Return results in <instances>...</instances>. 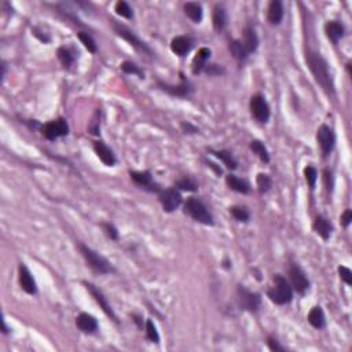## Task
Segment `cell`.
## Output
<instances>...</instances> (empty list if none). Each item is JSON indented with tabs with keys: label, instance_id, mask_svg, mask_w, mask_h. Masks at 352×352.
I'll return each instance as SVG.
<instances>
[{
	"label": "cell",
	"instance_id": "obj_8",
	"mask_svg": "<svg viewBox=\"0 0 352 352\" xmlns=\"http://www.w3.org/2000/svg\"><path fill=\"white\" fill-rule=\"evenodd\" d=\"M42 133L48 140H55V139L68 136L69 135V124L65 118H57L53 121H48L42 127Z\"/></svg>",
	"mask_w": 352,
	"mask_h": 352
},
{
	"label": "cell",
	"instance_id": "obj_43",
	"mask_svg": "<svg viewBox=\"0 0 352 352\" xmlns=\"http://www.w3.org/2000/svg\"><path fill=\"white\" fill-rule=\"evenodd\" d=\"M204 72L209 76H219V75H223L224 69L222 68V65L214 64V65H207V68L204 69Z\"/></svg>",
	"mask_w": 352,
	"mask_h": 352
},
{
	"label": "cell",
	"instance_id": "obj_33",
	"mask_svg": "<svg viewBox=\"0 0 352 352\" xmlns=\"http://www.w3.org/2000/svg\"><path fill=\"white\" fill-rule=\"evenodd\" d=\"M77 38H79V40L81 42V44H83V46H84V47H86L91 54H95L96 51H98V47H96L95 40H94V38L91 36L90 33L79 32L77 33Z\"/></svg>",
	"mask_w": 352,
	"mask_h": 352
},
{
	"label": "cell",
	"instance_id": "obj_16",
	"mask_svg": "<svg viewBox=\"0 0 352 352\" xmlns=\"http://www.w3.org/2000/svg\"><path fill=\"white\" fill-rule=\"evenodd\" d=\"M241 44H242V48L245 54L249 57L252 53H255L259 47V38H257V33L255 31V28L248 25V27L244 29V39L240 40Z\"/></svg>",
	"mask_w": 352,
	"mask_h": 352
},
{
	"label": "cell",
	"instance_id": "obj_46",
	"mask_svg": "<svg viewBox=\"0 0 352 352\" xmlns=\"http://www.w3.org/2000/svg\"><path fill=\"white\" fill-rule=\"evenodd\" d=\"M182 129L185 131V133H197L198 129L192 125L190 123H182Z\"/></svg>",
	"mask_w": 352,
	"mask_h": 352
},
{
	"label": "cell",
	"instance_id": "obj_31",
	"mask_svg": "<svg viewBox=\"0 0 352 352\" xmlns=\"http://www.w3.org/2000/svg\"><path fill=\"white\" fill-rule=\"evenodd\" d=\"M176 189L183 190V192H197L198 190V183L190 176H185L175 183Z\"/></svg>",
	"mask_w": 352,
	"mask_h": 352
},
{
	"label": "cell",
	"instance_id": "obj_50",
	"mask_svg": "<svg viewBox=\"0 0 352 352\" xmlns=\"http://www.w3.org/2000/svg\"><path fill=\"white\" fill-rule=\"evenodd\" d=\"M10 330L11 329H9V327H7V325H6V320L3 319V333H5V334H7V333H9Z\"/></svg>",
	"mask_w": 352,
	"mask_h": 352
},
{
	"label": "cell",
	"instance_id": "obj_25",
	"mask_svg": "<svg viewBox=\"0 0 352 352\" xmlns=\"http://www.w3.org/2000/svg\"><path fill=\"white\" fill-rule=\"evenodd\" d=\"M211 153H212L215 157H218L224 165L229 168L230 171H234V169L238 168V161L235 160L233 153L229 151V150H211Z\"/></svg>",
	"mask_w": 352,
	"mask_h": 352
},
{
	"label": "cell",
	"instance_id": "obj_4",
	"mask_svg": "<svg viewBox=\"0 0 352 352\" xmlns=\"http://www.w3.org/2000/svg\"><path fill=\"white\" fill-rule=\"evenodd\" d=\"M185 214L189 215L192 219L198 223H203L205 226H214V215L211 214L208 207L200 200V198L192 197L185 203Z\"/></svg>",
	"mask_w": 352,
	"mask_h": 352
},
{
	"label": "cell",
	"instance_id": "obj_48",
	"mask_svg": "<svg viewBox=\"0 0 352 352\" xmlns=\"http://www.w3.org/2000/svg\"><path fill=\"white\" fill-rule=\"evenodd\" d=\"M6 72H7V65H6V62L3 61V62H2V80L5 79Z\"/></svg>",
	"mask_w": 352,
	"mask_h": 352
},
{
	"label": "cell",
	"instance_id": "obj_12",
	"mask_svg": "<svg viewBox=\"0 0 352 352\" xmlns=\"http://www.w3.org/2000/svg\"><path fill=\"white\" fill-rule=\"evenodd\" d=\"M181 84H178V86H169V84H166V83H162V81H157V86H158V88L160 90H162L164 92H166V94H169V95L172 96H178V98H189V96L192 95L193 92V86L189 83V81L185 79V76H183V73H181Z\"/></svg>",
	"mask_w": 352,
	"mask_h": 352
},
{
	"label": "cell",
	"instance_id": "obj_42",
	"mask_svg": "<svg viewBox=\"0 0 352 352\" xmlns=\"http://www.w3.org/2000/svg\"><path fill=\"white\" fill-rule=\"evenodd\" d=\"M338 274H340V278L341 281L347 283V285H352V271L345 266L338 267Z\"/></svg>",
	"mask_w": 352,
	"mask_h": 352
},
{
	"label": "cell",
	"instance_id": "obj_35",
	"mask_svg": "<svg viewBox=\"0 0 352 352\" xmlns=\"http://www.w3.org/2000/svg\"><path fill=\"white\" fill-rule=\"evenodd\" d=\"M229 50L230 53H231V55H233L235 59H238V61H244V59L248 58V55H246L245 51H244L240 40H233V42H230Z\"/></svg>",
	"mask_w": 352,
	"mask_h": 352
},
{
	"label": "cell",
	"instance_id": "obj_20",
	"mask_svg": "<svg viewBox=\"0 0 352 352\" xmlns=\"http://www.w3.org/2000/svg\"><path fill=\"white\" fill-rule=\"evenodd\" d=\"M211 50L207 47H203L198 50L197 55L194 57V59H193L192 62V70L194 75H200V73H203L204 69L207 68V65H208V61L209 58H211Z\"/></svg>",
	"mask_w": 352,
	"mask_h": 352
},
{
	"label": "cell",
	"instance_id": "obj_44",
	"mask_svg": "<svg viewBox=\"0 0 352 352\" xmlns=\"http://www.w3.org/2000/svg\"><path fill=\"white\" fill-rule=\"evenodd\" d=\"M267 345H268V348L271 349V351H275V352H282L285 351V348L278 342L277 338H274V337H268L267 338Z\"/></svg>",
	"mask_w": 352,
	"mask_h": 352
},
{
	"label": "cell",
	"instance_id": "obj_28",
	"mask_svg": "<svg viewBox=\"0 0 352 352\" xmlns=\"http://www.w3.org/2000/svg\"><path fill=\"white\" fill-rule=\"evenodd\" d=\"M214 28L216 32H222L227 24V14H226V10H224L223 6L218 5L215 7L214 11Z\"/></svg>",
	"mask_w": 352,
	"mask_h": 352
},
{
	"label": "cell",
	"instance_id": "obj_40",
	"mask_svg": "<svg viewBox=\"0 0 352 352\" xmlns=\"http://www.w3.org/2000/svg\"><path fill=\"white\" fill-rule=\"evenodd\" d=\"M99 114H101V112L98 110V112L95 113V116L92 117V120H91L90 125H88V131H90V133H92V135H99V131H101V117H99Z\"/></svg>",
	"mask_w": 352,
	"mask_h": 352
},
{
	"label": "cell",
	"instance_id": "obj_10",
	"mask_svg": "<svg viewBox=\"0 0 352 352\" xmlns=\"http://www.w3.org/2000/svg\"><path fill=\"white\" fill-rule=\"evenodd\" d=\"M316 140H318V144H319L322 155L326 158V157L333 151L334 144H336V135H334V131H333L329 125L322 124L319 128H318V132H316Z\"/></svg>",
	"mask_w": 352,
	"mask_h": 352
},
{
	"label": "cell",
	"instance_id": "obj_32",
	"mask_svg": "<svg viewBox=\"0 0 352 352\" xmlns=\"http://www.w3.org/2000/svg\"><path fill=\"white\" fill-rule=\"evenodd\" d=\"M256 185L259 193H260V194H264V193L271 190L272 179L270 178V175H267V173H259L256 178Z\"/></svg>",
	"mask_w": 352,
	"mask_h": 352
},
{
	"label": "cell",
	"instance_id": "obj_38",
	"mask_svg": "<svg viewBox=\"0 0 352 352\" xmlns=\"http://www.w3.org/2000/svg\"><path fill=\"white\" fill-rule=\"evenodd\" d=\"M146 336H147V338L151 342H155V344L160 342V334H158L157 327H155V325L153 323L151 319L146 320Z\"/></svg>",
	"mask_w": 352,
	"mask_h": 352
},
{
	"label": "cell",
	"instance_id": "obj_3",
	"mask_svg": "<svg viewBox=\"0 0 352 352\" xmlns=\"http://www.w3.org/2000/svg\"><path fill=\"white\" fill-rule=\"evenodd\" d=\"M77 248L80 251L81 256L86 259L87 264L98 274H110L114 271V267L112 266V263L109 262L107 259H105L103 256H101L98 252H95L94 249H91L90 246L84 245L79 242Z\"/></svg>",
	"mask_w": 352,
	"mask_h": 352
},
{
	"label": "cell",
	"instance_id": "obj_49",
	"mask_svg": "<svg viewBox=\"0 0 352 352\" xmlns=\"http://www.w3.org/2000/svg\"><path fill=\"white\" fill-rule=\"evenodd\" d=\"M132 316H133V318H135V319H133V320H135V322L138 323L139 327H142V325H143V320H140V319H142V318H140V316H138V315H132Z\"/></svg>",
	"mask_w": 352,
	"mask_h": 352
},
{
	"label": "cell",
	"instance_id": "obj_39",
	"mask_svg": "<svg viewBox=\"0 0 352 352\" xmlns=\"http://www.w3.org/2000/svg\"><path fill=\"white\" fill-rule=\"evenodd\" d=\"M304 176H305V181H307V183H308V186L311 190H314L315 189V183H316V181H318V171L315 169L314 166H305L304 168Z\"/></svg>",
	"mask_w": 352,
	"mask_h": 352
},
{
	"label": "cell",
	"instance_id": "obj_2",
	"mask_svg": "<svg viewBox=\"0 0 352 352\" xmlns=\"http://www.w3.org/2000/svg\"><path fill=\"white\" fill-rule=\"evenodd\" d=\"M267 296L274 304H289L293 300V289H292L286 278L277 274L274 277V286L267 290Z\"/></svg>",
	"mask_w": 352,
	"mask_h": 352
},
{
	"label": "cell",
	"instance_id": "obj_24",
	"mask_svg": "<svg viewBox=\"0 0 352 352\" xmlns=\"http://www.w3.org/2000/svg\"><path fill=\"white\" fill-rule=\"evenodd\" d=\"M312 227H314L315 233L319 235L322 240L327 241L330 238L331 231H333V226H331V223L329 220L326 219L325 216H316Z\"/></svg>",
	"mask_w": 352,
	"mask_h": 352
},
{
	"label": "cell",
	"instance_id": "obj_37",
	"mask_svg": "<svg viewBox=\"0 0 352 352\" xmlns=\"http://www.w3.org/2000/svg\"><path fill=\"white\" fill-rule=\"evenodd\" d=\"M121 70H123L124 73H127V75H136L139 76V79H144L143 70L140 69L136 64H133L132 61H125V62H123V64H121Z\"/></svg>",
	"mask_w": 352,
	"mask_h": 352
},
{
	"label": "cell",
	"instance_id": "obj_36",
	"mask_svg": "<svg viewBox=\"0 0 352 352\" xmlns=\"http://www.w3.org/2000/svg\"><path fill=\"white\" fill-rule=\"evenodd\" d=\"M114 11L117 13V16L127 18V20H132L133 18V11L132 9H131V6H129L127 2H123V0H120V2L116 3Z\"/></svg>",
	"mask_w": 352,
	"mask_h": 352
},
{
	"label": "cell",
	"instance_id": "obj_17",
	"mask_svg": "<svg viewBox=\"0 0 352 352\" xmlns=\"http://www.w3.org/2000/svg\"><path fill=\"white\" fill-rule=\"evenodd\" d=\"M129 176L139 187L150 190V192H160V187L158 185L153 183V178L151 173L149 171H140V172H129Z\"/></svg>",
	"mask_w": 352,
	"mask_h": 352
},
{
	"label": "cell",
	"instance_id": "obj_29",
	"mask_svg": "<svg viewBox=\"0 0 352 352\" xmlns=\"http://www.w3.org/2000/svg\"><path fill=\"white\" fill-rule=\"evenodd\" d=\"M249 149L255 153V154L260 158V160L264 162V164H268L270 162V153H268V150H267V147L263 144V142H260V140H252L251 143H249Z\"/></svg>",
	"mask_w": 352,
	"mask_h": 352
},
{
	"label": "cell",
	"instance_id": "obj_15",
	"mask_svg": "<svg viewBox=\"0 0 352 352\" xmlns=\"http://www.w3.org/2000/svg\"><path fill=\"white\" fill-rule=\"evenodd\" d=\"M94 151H95V154L98 155V158L106 166L116 165V162H117L116 155H114L113 150L110 149L105 142H102V140L94 142Z\"/></svg>",
	"mask_w": 352,
	"mask_h": 352
},
{
	"label": "cell",
	"instance_id": "obj_26",
	"mask_svg": "<svg viewBox=\"0 0 352 352\" xmlns=\"http://www.w3.org/2000/svg\"><path fill=\"white\" fill-rule=\"evenodd\" d=\"M185 14H186L193 22L200 24L203 21V6L197 3V2H189L185 5Z\"/></svg>",
	"mask_w": 352,
	"mask_h": 352
},
{
	"label": "cell",
	"instance_id": "obj_18",
	"mask_svg": "<svg viewBox=\"0 0 352 352\" xmlns=\"http://www.w3.org/2000/svg\"><path fill=\"white\" fill-rule=\"evenodd\" d=\"M76 326L86 334H94L98 330V320L94 315L83 312L76 318Z\"/></svg>",
	"mask_w": 352,
	"mask_h": 352
},
{
	"label": "cell",
	"instance_id": "obj_30",
	"mask_svg": "<svg viewBox=\"0 0 352 352\" xmlns=\"http://www.w3.org/2000/svg\"><path fill=\"white\" fill-rule=\"evenodd\" d=\"M58 59L61 61V64L65 69H70V66L75 64V53L70 48L61 47L58 48Z\"/></svg>",
	"mask_w": 352,
	"mask_h": 352
},
{
	"label": "cell",
	"instance_id": "obj_27",
	"mask_svg": "<svg viewBox=\"0 0 352 352\" xmlns=\"http://www.w3.org/2000/svg\"><path fill=\"white\" fill-rule=\"evenodd\" d=\"M307 319L311 325L314 326L315 329H323L326 325V318L323 314V309L320 307H314V308L309 311Z\"/></svg>",
	"mask_w": 352,
	"mask_h": 352
},
{
	"label": "cell",
	"instance_id": "obj_23",
	"mask_svg": "<svg viewBox=\"0 0 352 352\" xmlns=\"http://www.w3.org/2000/svg\"><path fill=\"white\" fill-rule=\"evenodd\" d=\"M226 183H227V186H229L233 192L240 193V194H248V193H251V185H249L245 179H241V178L233 175V173L226 176Z\"/></svg>",
	"mask_w": 352,
	"mask_h": 352
},
{
	"label": "cell",
	"instance_id": "obj_21",
	"mask_svg": "<svg viewBox=\"0 0 352 352\" xmlns=\"http://www.w3.org/2000/svg\"><path fill=\"white\" fill-rule=\"evenodd\" d=\"M267 20L271 25H279L283 20V5L281 0H272L268 6L267 11Z\"/></svg>",
	"mask_w": 352,
	"mask_h": 352
},
{
	"label": "cell",
	"instance_id": "obj_7",
	"mask_svg": "<svg viewBox=\"0 0 352 352\" xmlns=\"http://www.w3.org/2000/svg\"><path fill=\"white\" fill-rule=\"evenodd\" d=\"M249 107H251V114L252 117L256 120L257 123L260 124H266L268 120H270V105L268 102L266 101V98L262 94H255V95L251 98V103H249Z\"/></svg>",
	"mask_w": 352,
	"mask_h": 352
},
{
	"label": "cell",
	"instance_id": "obj_6",
	"mask_svg": "<svg viewBox=\"0 0 352 352\" xmlns=\"http://www.w3.org/2000/svg\"><path fill=\"white\" fill-rule=\"evenodd\" d=\"M237 300H238V305H240L241 309L248 311V312H253V314L257 312L260 305H262L260 294L248 290L242 285H238V288H237Z\"/></svg>",
	"mask_w": 352,
	"mask_h": 352
},
{
	"label": "cell",
	"instance_id": "obj_45",
	"mask_svg": "<svg viewBox=\"0 0 352 352\" xmlns=\"http://www.w3.org/2000/svg\"><path fill=\"white\" fill-rule=\"evenodd\" d=\"M351 222H352V211L351 209H347L344 214L341 215V224L347 229L348 226L351 224Z\"/></svg>",
	"mask_w": 352,
	"mask_h": 352
},
{
	"label": "cell",
	"instance_id": "obj_22",
	"mask_svg": "<svg viewBox=\"0 0 352 352\" xmlns=\"http://www.w3.org/2000/svg\"><path fill=\"white\" fill-rule=\"evenodd\" d=\"M325 33H326V36H327V39L330 40L331 43L337 44L338 42H340V40H341L342 36H344L345 29H344V27H342L340 22L329 21V22H326Z\"/></svg>",
	"mask_w": 352,
	"mask_h": 352
},
{
	"label": "cell",
	"instance_id": "obj_5",
	"mask_svg": "<svg viewBox=\"0 0 352 352\" xmlns=\"http://www.w3.org/2000/svg\"><path fill=\"white\" fill-rule=\"evenodd\" d=\"M112 28L117 36L123 38L125 42H128V43L135 48V50H138L139 53H143L146 54V55L153 57V51L150 50L149 46L144 43V42H142V40H140V39H139L138 36L131 31V29H128V28L125 27V25H123V24H120V22L112 20Z\"/></svg>",
	"mask_w": 352,
	"mask_h": 352
},
{
	"label": "cell",
	"instance_id": "obj_14",
	"mask_svg": "<svg viewBox=\"0 0 352 352\" xmlns=\"http://www.w3.org/2000/svg\"><path fill=\"white\" fill-rule=\"evenodd\" d=\"M18 279H20V285L24 292H27L28 294H36L38 293V285L36 281L33 278L32 272L29 271L24 263H20L18 266Z\"/></svg>",
	"mask_w": 352,
	"mask_h": 352
},
{
	"label": "cell",
	"instance_id": "obj_34",
	"mask_svg": "<svg viewBox=\"0 0 352 352\" xmlns=\"http://www.w3.org/2000/svg\"><path fill=\"white\" fill-rule=\"evenodd\" d=\"M230 214H231V216H233L235 220L244 222V223H246V222L249 220V218H251L249 211H248L245 207H238V205L231 207V208H230Z\"/></svg>",
	"mask_w": 352,
	"mask_h": 352
},
{
	"label": "cell",
	"instance_id": "obj_1",
	"mask_svg": "<svg viewBox=\"0 0 352 352\" xmlns=\"http://www.w3.org/2000/svg\"><path fill=\"white\" fill-rule=\"evenodd\" d=\"M307 65H308L311 73L314 76L315 81L320 86V88L325 91L327 95H333L334 94V84L330 77V72H329V66L325 59L322 58V55L318 53H312L308 51L307 57H305Z\"/></svg>",
	"mask_w": 352,
	"mask_h": 352
},
{
	"label": "cell",
	"instance_id": "obj_41",
	"mask_svg": "<svg viewBox=\"0 0 352 352\" xmlns=\"http://www.w3.org/2000/svg\"><path fill=\"white\" fill-rule=\"evenodd\" d=\"M102 229L105 231V234L110 238L112 241H117L118 240V231L117 229L114 227V224L112 223H102Z\"/></svg>",
	"mask_w": 352,
	"mask_h": 352
},
{
	"label": "cell",
	"instance_id": "obj_9",
	"mask_svg": "<svg viewBox=\"0 0 352 352\" xmlns=\"http://www.w3.org/2000/svg\"><path fill=\"white\" fill-rule=\"evenodd\" d=\"M289 281H290V286L294 289L299 294H305V292L309 289V279L305 275V272L303 271V268L297 264H290L288 270Z\"/></svg>",
	"mask_w": 352,
	"mask_h": 352
},
{
	"label": "cell",
	"instance_id": "obj_19",
	"mask_svg": "<svg viewBox=\"0 0 352 352\" xmlns=\"http://www.w3.org/2000/svg\"><path fill=\"white\" fill-rule=\"evenodd\" d=\"M194 46V40L189 36H178L171 42L172 53L176 54L178 57H185L192 51Z\"/></svg>",
	"mask_w": 352,
	"mask_h": 352
},
{
	"label": "cell",
	"instance_id": "obj_11",
	"mask_svg": "<svg viewBox=\"0 0 352 352\" xmlns=\"http://www.w3.org/2000/svg\"><path fill=\"white\" fill-rule=\"evenodd\" d=\"M158 200L162 205V209L168 214H171L181 207L182 194L178 189H166V190H161L158 194Z\"/></svg>",
	"mask_w": 352,
	"mask_h": 352
},
{
	"label": "cell",
	"instance_id": "obj_47",
	"mask_svg": "<svg viewBox=\"0 0 352 352\" xmlns=\"http://www.w3.org/2000/svg\"><path fill=\"white\" fill-rule=\"evenodd\" d=\"M325 181H326V187H327V190L329 192H331V187H333V179H331V172H329L327 169H326L325 172Z\"/></svg>",
	"mask_w": 352,
	"mask_h": 352
},
{
	"label": "cell",
	"instance_id": "obj_13",
	"mask_svg": "<svg viewBox=\"0 0 352 352\" xmlns=\"http://www.w3.org/2000/svg\"><path fill=\"white\" fill-rule=\"evenodd\" d=\"M84 286H86L87 290L90 292L91 296L94 297V300H95L96 303L99 304V307L102 308V311H103V312H105V314H106L107 316L110 318V319L114 320L116 323H118L117 316H116V314H114L112 305L109 304V301H107V299L105 297V294L102 293L101 289H98L95 285H92L91 282H84Z\"/></svg>",
	"mask_w": 352,
	"mask_h": 352
}]
</instances>
